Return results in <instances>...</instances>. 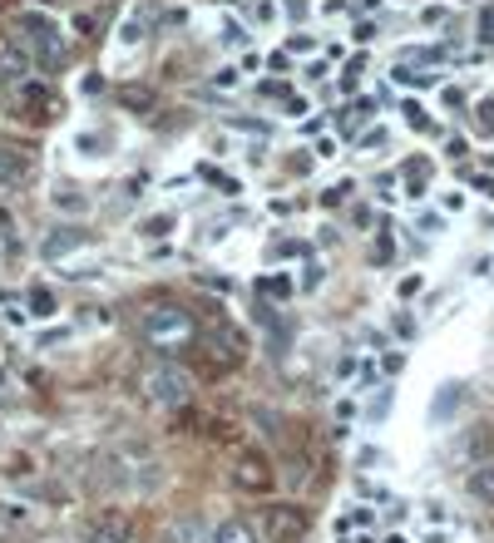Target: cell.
Wrapping results in <instances>:
<instances>
[{
  "mask_svg": "<svg viewBox=\"0 0 494 543\" xmlns=\"http://www.w3.org/2000/svg\"><path fill=\"white\" fill-rule=\"evenodd\" d=\"M193 311L188 307H178V301H159V307H149L143 311V321H139V336L153 346V351H178V346H188L193 341Z\"/></svg>",
  "mask_w": 494,
  "mask_h": 543,
  "instance_id": "cell-1",
  "label": "cell"
},
{
  "mask_svg": "<svg viewBox=\"0 0 494 543\" xmlns=\"http://www.w3.org/2000/svg\"><path fill=\"white\" fill-rule=\"evenodd\" d=\"M143 395L163 410H184L193 401V376L178 366V360H159V366L143 371Z\"/></svg>",
  "mask_w": 494,
  "mask_h": 543,
  "instance_id": "cell-2",
  "label": "cell"
},
{
  "mask_svg": "<svg viewBox=\"0 0 494 543\" xmlns=\"http://www.w3.org/2000/svg\"><path fill=\"white\" fill-rule=\"evenodd\" d=\"M20 30H26L30 50L45 69H55L59 59H65V35H59V26H50L45 16H20Z\"/></svg>",
  "mask_w": 494,
  "mask_h": 543,
  "instance_id": "cell-3",
  "label": "cell"
},
{
  "mask_svg": "<svg viewBox=\"0 0 494 543\" xmlns=\"http://www.w3.org/2000/svg\"><path fill=\"white\" fill-rule=\"evenodd\" d=\"M262 528H268L272 543H297L307 534V514L297 509V504H272V509L262 514Z\"/></svg>",
  "mask_w": 494,
  "mask_h": 543,
  "instance_id": "cell-4",
  "label": "cell"
},
{
  "mask_svg": "<svg viewBox=\"0 0 494 543\" xmlns=\"http://www.w3.org/2000/svg\"><path fill=\"white\" fill-rule=\"evenodd\" d=\"M84 543H134V518L119 514V509L89 518V528H84Z\"/></svg>",
  "mask_w": 494,
  "mask_h": 543,
  "instance_id": "cell-5",
  "label": "cell"
},
{
  "mask_svg": "<svg viewBox=\"0 0 494 543\" xmlns=\"http://www.w3.org/2000/svg\"><path fill=\"white\" fill-rule=\"evenodd\" d=\"M84 247H94V233H84V227H55V233L40 243V257L45 262H65L69 252H84Z\"/></svg>",
  "mask_w": 494,
  "mask_h": 543,
  "instance_id": "cell-6",
  "label": "cell"
},
{
  "mask_svg": "<svg viewBox=\"0 0 494 543\" xmlns=\"http://www.w3.org/2000/svg\"><path fill=\"white\" fill-rule=\"evenodd\" d=\"M460 454L469 465H485V460H494V425H475L460 440Z\"/></svg>",
  "mask_w": 494,
  "mask_h": 543,
  "instance_id": "cell-7",
  "label": "cell"
},
{
  "mask_svg": "<svg viewBox=\"0 0 494 543\" xmlns=\"http://www.w3.org/2000/svg\"><path fill=\"white\" fill-rule=\"evenodd\" d=\"M233 479L243 489H268L272 485V469H268V460H262V454H243V460H237V469H233Z\"/></svg>",
  "mask_w": 494,
  "mask_h": 543,
  "instance_id": "cell-8",
  "label": "cell"
},
{
  "mask_svg": "<svg viewBox=\"0 0 494 543\" xmlns=\"http://www.w3.org/2000/svg\"><path fill=\"white\" fill-rule=\"evenodd\" d=\"M153 26H159V10H153V5H143V10H134V16L124 20L119 40H124V45H139V40H149V35H153Z\"/></svg>",
  "mask_w": 494,
  "mask_h": 543,
  "instance_id": "cell-9",
  "label": "cell"
},
{
  "mask_svg": "<svg viewBox=\"0 0 494 543\" xmlns=\"http://www.w3.org/2000/svg\"><path fill=\"white\" fill-rule=\"evenodd\" d=\"M26 173H30V153L5 149V143H0V188H16Z\"/></svg>",
  "mask_w": 494,
  "mask_h": 543,
  "instance_id": "cell-10",
  "label": "cell"
},
{
  "mask_svg": "<svg viewBox=\"0 0 494 543\" xmlns=\"http://www.w3.org/2000/svg\"><path fill=\"white\" fill-rule=\"evenodd\" d=\"M465 489H469V499L494 504V460H485V465H475V469H469Z\"/></svg>",
  "mask_w": 494,
  "mask_h": 543,
  "instance_id": "cell-11",
  "label": "cell"
},
{
  "mask_svg": "<svg viewBox=\"0 0 494 543\" xmlns=\"http://www.w3.org/2000/svg\"><path fill=\"white\" fill-rule=\"evenodd\" d=\"M208 543H258V528H252L247 518H223L208 534Z\"/></svg>",
  "mask_w": 494,
  "mask_h": 543,
  "instance_id": "cell-12",
  "label": "cell"
},
{
  "mask_svg": "<svg viewBox=\"0 0 494 543\" xmlns=\"http://www.w3.org/2000/svg\"><path fill=\"white\" fill-rule=\"evenodd\" d=\"M460 401H465V385H440L436 405H430V420H450L460 410Z\"/></svg>",
  "mask_w": 494,
  "mask_h": 543,
  "instance_id": "cell-13",
  "label": "cell"
},
{
  "mask_svg": "<svg viewBox=\"0 0 494 543\" xmlns=\"http://www.w3.org/2000/svg\"><path fill=\"white\" fill-rule=\"evenodd\" d=\"M50 203H55V208H65V213H89V198H84L79 188H69V183H65V188H55V193H50Z\"/></svg>",
  "mask_w": 494,
  "mask_h": 543,
  "instance_id": "cell-14",
  "label": "cell"
},
{
  "mask_svg": "<svg viewBox=\"0 0 494 543\" xmlns=\"http://www.w3.org/2000/svg\"><path fill=\"white\" fill-rule=\"evenodd\" d=\"M391 79H395V84H415V89H430V84H436L440 75H430V69H411V65H405V59H401Z\"/></svg>",
  "mask_w": 494,
  "mask_h": 543,
  "instance_id": "cell-15",
  "label": "cell"
},
{
  "mask_svg": "<svg viewBox=\"0 0 494 543\" xmlns=\"http://www.w3.org/2000/svg\"><path fill=\"white\" fill-rule=\"evenodd\" d=\"M430 183V163L426 159H415V163H405V188H411V198H420Z\"/></svg>",
  "mask_w": 494,
  "mask_h": 543,
  "instance_id": "cell-16",
  "label": "cell"
},
{
  "mask_svg": "<svg viewBox=\"0 0 494 543\" xmlns=\"http://www.w3.org/2000/svg\"><path fill=\"white\" fill-rule=\"evenodd\" d=\"M30 317H55V292L50 287H35L30 292Z\"/></svg>",
  "mask_w": 494,
  "mask_h": 543,
  "instance_id": "cell-17",
  "label": "cell"
},
{
  "mask_svg": "<svg viewBox=\"0 0 494 543\" xmlns=\"http://www.w3.org/2000/svg\"><path fill=\"white\" fill-rule=\"evenodd\" d=\"M405 124H411L415 134H430V129H436V124H430V114H426L420 104H405Z\"/></svg>",
  "mask_w": 494,
  "mask_h": 543,
  "instance_id": "cell-18",
  "label": "cell"
},
{
  "mask_svg": "<svg viewBox=\"0 0 494 543\" xmlns=\"http://www.w3.org/2000/svg\"><path fill=\"white\" fill-rule=\"evenodd\" d=\"M258 321H262V326H268V331L277 336V341H282V336H287V326H282V317H277V311H272V307H258Z\"/></svg>",
  "mask_w": 494,
  "mask_h": 543,
  "instance_id": "cell-19",
  "label": "cell"
},
{
  "mask_svg": "<svg viewBox=\"0 0 494 543\" xmlns=\"http://www.w3.org/2000/svg\"><path fill=\"white\" fill-rule=\"evenodd\" d=\"M262 292H268V297H292V277H282V272L268 277V282H262Z\"/></svg>",
  "mask_w": 494,
  "mask_h": 543,
  "instance_id": "cell-20",
  "label": "cell"
},
{
  "mask_svg": "<svg viewBox=\"0 0 494 543\" xmlns=\"http://www.w3.org/2000/svg\"><path fill=\"white\" fill-rule=\"evenodd\" d=\"M352 178H342V183H336V188H327V203H331V208H336V203H346V198H352Z\"/></svg>",
  "mask_w": 494,
  "mask_h": 543,
  "instance_id": "cell-21",
  "label": "cell"
},
{
  "mask_svg": "<svg viewBox=\"0 0 494 543\" xmlns=\"http://www.w3.org/2000/svg\"><path fill=\"white\" fill-rule=\"evenodd\" d=\"M168 227H173V217H149L143 233H149V237H168Z\"/></svg>",
  "mask_w": 494,
  "mask_h": 543,
  "instance_id": "cell-22",
  "label": "cell"
},
{
  "mask_svg": "<svg viewBox=\"0 0 494 543\" xmlns=\"http://www.w3.org/2000/svg\"><path fill=\"white\" fill-rule=\"evenodd\" d=\"M321 277H327V272H321V262H307V277H302V287H307V292H317V287H321Z\"/></svg>",
  "mask_w": 494,
  "mask_h": 543,
  "instance_id": "cell-23",
  "label": "cell"
},
{
  "mask_svg": "<svg viewBox=\"0 0 494 543\" xmlns=\"http://www.w3.org/2000/svg\"><path fill=\"white\" fill-rule=\"evenodd\" d=\"M494 129V99H479V134Z\"/></svg>",
  "mask_w": 494,
  "mask_h": 543,
  "instance_id": "cell-24",
  "label": "cell"
},
{
  "mask_svg": "<svg viewBox=\"0 0 494 543\" xmlns=\"http://www.w3.org/2000/svg\"><path fill=\"white\" fill-rule=\"evenodd\" d=\"M223 45H233V50H237V45H247L243 26H223Z\"/></svg>",
  "mask_w": 494,
  "mask_h": 543,
  "instance_id": "cell-25",
  "label": "cell"
},
{
  "mask_svg": "<svg viewBox=\"0 0 494 543\" xmlns=\"http://www.w3.org/2000/svg\"><path fill=\"white\" fill-rule=\"evenodd\" d=\"M371 257H376V262H391V257H395V243H391V237H381V243H376V252H371Z\"/></svg>",
  "mask_w": 494,
  "mask_h": 543,
  "instance_id": "cell-26",
  "label": "cell"
},
{
  "mask_svg": "<svg viewBox=\"0 0 494 543\" xmlns=\"http://www.w3.org/2000/svg\"><path fill=\"white\" fill-rule=\"evenodd\" d=\"M385 410H391V391H385V395H376V401H371V415H376V420L385 415Z\"/></svg>",
  "mask_w": 494,
  "mask_h": 543,
  "instance_id": "cell-27",
  "label": "cell"
},
{
  "mask_svg": "<svg viewBox=\"0 0 494 543\" xmlns=\"http://www.w3.org/2000/svg\"><path fill=\"white\" fill-rule=\"evenodd\" d=\"M282 10H287V16H292V20H302V16H307V0H287Z\"/></svg>",
  "mask_w": 494,
  "mask_h": 543,
  "instance_id": "cell-28",
  "label": "cell"
},
{
  "mask_svg": "<svg viewBox=\"0 0 494 543\" xmlns=\"http://www.w3.org/2000/svg\"><path fill=\"white\" fill-rule=\"evenodd\" d=\"M479 40H485V45H494V16H485V20H479Z\"/></svg>",
  "mask_w": 494,
  "mask_h": 543,
  "instance_id": "cell-29",
  "label": "cell"
},
{
  "mask_svg": "<svg viewBox=\"0 0 494 543\" xmlns=\"http://www.w3.org/2000/svg\"><path fill=\"white\" fill-rule=\"evenodd\" d=\"M415 292H420V277H405V282H401V297H405V301H411Z\"/></svg>",
  "mask_w": 494,
  "mask_h": 543,
  "instance_id": "cell-30",
  "label": "cell"
},
{
  "mask_svg": "<svg viewBox=\"0 0 494 543\" xmlns=\"http://www.w3.org/2000/svg\"><path fill=\"white\" fill-rule=\"evenodd\" d=\"M475 188H479V193H489V198H494V178H475Z\"/></svg>",
  "mask_w": 494,
  "mask_h": 543,
  "instance_id": "cell-31",
  "label": "cell"
},
{
  "mask_svg": "<svg viewBox=\"0 0 494 543\" xmlns=\"http://www.w3.org/2000/svg\"><path fill=\"white\" fill-rule=\"evenodd\" d=\"M35 5H55V0H35Z\"/></svg>",
  "mask_w": 494,
  "mask_h": 543,
  "instance_id": "cell-32",
  "label": "cell"
},
{
  "mask_svg": "<svg viewBox=\"0 0 494 543\" xmlns=\"http://www.w3.org/2000/svg\"><path fill=\"white\" fill-rule=\"evenodd\" d=\"M0 385H5V371H0Z\"/></svg>",
  "mask_w": 494,
  "mask_h": 543,
  "instance_id": "cell-33",
  "label": "cell"
},
{
  "mask_svg": "<svg viewBox=\"0 0 494 543\" xmlns=\"http://www.w3.org/2000/svg\"><path fill=\"white\" fill-rule=\"evenodd\" d=\"M391 543H405V538H391Z\"/></svg>",
  "mask_w": 494,
  "mask_h": 543,
  "instance_id": "cell-34",
  "label": "cell"
}]
</instances>
